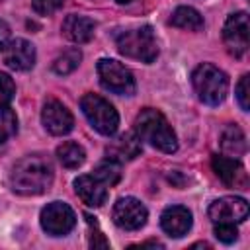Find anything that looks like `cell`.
<instances>
[{"label": "cell", "instance_id": "277c9868", "mask_svg": "<svg viewBox=\"0 0 250 250\" xmlns=\"http://www.w3.org/2000/svg\"><path fill=\"white\" fill-rule=\"evenodd\" d=\"M115 45L121 55L141 61V62H152L158 57V45H156L152 29L148 25L121 31L115 37Z\"/></svg>", "mask_w": 250, "mask_h": 250}, {"label": "cell", "instance_id": "5b68a950", "mask_svg": "<svg viewBox=\"0 0 250 250\" xmlns=\"http://www.w3.org/2000/svg\"><path fill=\"white\" fill-rule=\"evenodd\" d=\"M80 107H82V113L86 115L88 123L98 133L109 137V135H113L117 131L119 115H117L115 107L107 100H104L102 96H98V94H86V96H82Z\"/></svg>", "mask_w": 250, "mask_h": 250}, {"label": "cell", "instance_id": "e0dca14e", "mask_svg": "<svg viewBox=\"0 0 250 250\" xmlns=\"http://www.w3.org/2000/svg\"><path fill=\"white\" fill-rule=\"evenodd\" d=\"M94 31H96V23H94V20H90L86 16L70 14L62 21V33L72 43H88L94 37Z\"/></svg>", "mask_w": 250, "mask_h": 250}, {"label": "cell", "instance_id": "9c48e42d", "mask_svg": "<svg viewBox=\"0 0 250 250\" xmlns=\"http://www.w3.org/2000/svg\"><path fill=\"white\" fill-rule=\"evenodd\" d=\"M113 223L123 230H137L146 223L148 211L135 197H121L113 205Z\"/></svg>", "mask_w": 250, "mask_h": 250}, {"label": "cell", "instance_id": "44dd1931", "mask_svg": "<svg viewBox=\"0 0 250 250\" xmlns=\"http://www.w3.org/2000/svg\"><path fill=\"white\" fill-rule=\"evenodd\" d=\"M80 61H82V53H80V49H76V47L66 49L62 55H59V57L55 59V62H53V70H55L57 74H68V72H72V70L80 64Z\"/></svg>", "mask_w": 250, "mask_h": 250}, {"label": "cell", "instance_id": "ba28073f", "mask_svg": "<svg viewBox=\"0 0 250 250\" xmlns=\"http://www.w3.org/2000/svg\"><path fill=\"white\" fill-rule=\"evenodd\" d=\"M223 41L227 51L234 57H242L248 51V14L236 12L230 14L223 27Z\"/></svg>", "mask_w": 250, "mask_h": 250}, {"label": "cell", "instance_id": "9a60e30c", "mask_svg": "<svg viewBox=\"0 0 250 250\" xmlns=\"http://www.w3.org/2000/svg\"><path fill=\"white\" fill-rule=\"evenodd\" d=\"M74 191L88 207H102L107 199V186L96 176H78L74 180Z\"/></svg>", "mask_w": 250, "mask_h": 250}, {"label": "cell", "instance_id": "cb8c5ba5", "mask_svg": "<svg viewBox=\"0 0 250 250\" xmlns=\"http://www.w3.org/2000/svg\"><path fill=\"white\" fill-rule=\"evenodd\" d=\"M14 94H16V84H14V80H12L8 74L0 72V107H6V105L12 102Z\"/></svg>", "mask_w": 250, "mask_h": 250}, {"label": "cell", "instance_id": "7a4b0ae2", "mask_svg": "<svg viewBox=\"0 0 250 250\" xmlns=\"http://www.w3.org/2000/svg\"><path fill=\"white\" fill-rule=\"evenodd\" d=\"M135 131L141 141H146L150 146L162 150V152H176L178 150V139L172 131L166 117L152 107H145L137 119H135Z\"/></svg>", "mask_w": 250, "mask_h": 250}, {"label": "cell", "instance_id": "ffe728a7", "mask_svg": "<svg viewBox=\"0 0 250 250\" xmlns=\"http://www.w3.org/2000/svg\"><path fill=\"white\" fill-rule=\"evenodd\" d=\"M57 156L61 160V164L64 168H78L84 164L86 160V152L84 148L78 145V143H72V141H66L62 143L59 148H57Z\"/></svg>", "mask_w": 250, "mask_h": 250}, {"label": "cell", "instance_id": "ac0fdd59", "mask_svg": "<svg viewBox=\"0 0 250 250\" xmlns=\"http://www.w3.org/2000/svg\"><path fill=\"white\" fill-rule=\"evenodd\" d=\"M221 150L230 158H240L246 152V137L238 125H227L221 133Z\"/></svg>", "mask_w": 250, "mask_h": 250}, {"label": "cell", "instance_id": "603a6c76", "mask_svg": "<svg viewBox=\"0 0 250 250\" xmlns=\"http://www.w3.org/2000/svg\"><path fill=\"white\" fill-rule=\"evenodd\" d=\"M18 133V117L16 111L6 107H0V145L12 139Z\"/></svg>", "mask_w": 250, "mask_h": 250}, {"label": "cell", "instance_id": "30bf717a", "mask_svg": "<svg viewBox=\"0 0 250 250\" xmlns=\"http://www.w3.org/2000/svg\"><path fill=\"white\" fill-rule=\"evenodd\" d=\"M41 121H43V127L51 135H57V137L70 133L74 127L72 113L59 100H47L45 102V105L41 109Z\"/></svg>", "mask_w": 250, "mask_h": 250}, {"label": "cell", "instance_id": "7402d4cb", "mask_svg": "<svg viewBox=\"0 0 250 250\" xmlns=\"http://www.w3.org/2000/svg\"><path fill=\"white\" fill-rule=\"evenodd\" d=\"M94 176H96L102 184H105V186H115V184L121 180L119 162H115V160H111V158L100 162V164L96 166V170H94Z\"/></svg>", "mask_w": 250, "mask_h": 250}, {"label": "cell", "instance_id": "8992f818", "mask_svg": "<svg viewBox=\"0 0 250 250\" xmlns=\"http://www.w3.org/2000/svg\"><path fill=\"white\" fill-rule=\"evenodd\" d=\"M98 76H100L102 86L113 94L131 96L135 92V78H133L131 70L113 59L98 61Z\"/></svg>", "mask_w": 250, "mask_h": 250}, {"label": "cell", "instance_id": "4316f807", "mask_svg": "<svg viewBox=\"0 0 250 250\" xmlns=\"http://www.w3.org/2000/svg\"><path fill=\"white\" fill-rule=\"evenodd\" d=\"M248 80H250V76L244 74L240 78V82L236 84V100H238L242 111H248V107H250V104H248V96H250L248 94Z\"/></svg>", "mask_w": 250, "mask_h": 250}, {"label": "cell", "instance_id": "2e32d148", "mask_svg": "<svg viewBox=\"0 0 250 250\" xmlns=\"http://www.w3.org/2000/svg\"><path fill=\"white\" fill-rule=\"evenodd\" d=\"M105 152H107V158L115 162L133 160L141 154V139L135 133H123L105 146Z\"/></svg>", "mask_w": 250, "mask_h": 250}, {"label": "cell", "instance_id": "5bb4252c", "mask_svg": "<svg viewBox=\"0 0 250 250\" xmlns=\"http://www.w3.org/2000/svg\"><path fill=\"white\" fill-rule=\"evenodd\" d=\"M160 227L168 236L180 238L191 229V211L182 205L166 207L160 215Z\"/></svg>", "mask_w": 250, "mask_h": 250}, {"label": "cell", "instance_id": "484cf974", "mask_svg": "<svg viewBox=\"0 0 250 250\" xmlns=\"http://www.w3.org/2000/svg\"><path fill=\"white\" fill-rule=\"evenodd\" d=\"M62 4H64V0H33V2H31L33 10H35L37 14H41V16H51V14H55L59 8H62Z\"/></svg>", "mask_w": 250, "mask_h": 250}, {"label": "cell", "instance_id": "f546056e", "mask_svg": "<svg viewBox=\"0 0 250 250\" xmlns=\"http://www.w3.org/2000/svg\"><path fill=\"white\" fill-rule=\"evenodd\" d=\"M0 2H2V0H0Z\"/></svg>", "mask_w": 250, "mask_h": 250}, {"label": "cell", "instance_id": "83f0119b", "mask_svg": "<svg viewBox=\"0 0 250 250\" xmlns=\"http://www.w3.org/2000/svg\"><path fill=\"white\" fill-rule=\"evenodd\" d=\"M8 41H10V25L4 20H0V51H4Z\"/></svg>", "mask_w": 250, "mask_h": 250}, {"label": "cell", "instance_id": "3957f363", "mask_svg": "<svg viewBox=\"0 0 250 250\" xmlns=\"http://www.w3.org/2000/svg\"><path fill=\"white\" fill-rule=\"evenodd\" d=\"M191 84H193L197 98L207 105H219L229 92L227 74L209 62H203L193 70Z\"/></svg>", "mask_w": 250, "mask_h": 250}, {"label": "cell", "instance_id": "4fadbf2b", "mask_svg": "<svg viewBox=\"0 0 250 250\" xmlns=\"http://www.w3.org/2000/svg\"><path fill=\"white\" fill-rule=\"evenodd\" d=\"M4 62L12 70H29L35 64V47L27 39H10L4 47Z\"/></svg>", "mask_w": 250, "mask_h": 250}, {"label": "cell", "instance_id": "d4e9b609", "mask_svg": "<svg viewBox=\"0 0 250 250\" xmlns=\"http://www.w3.org/2000/svg\"><path fill=\"white\" fill-rule=\"evenodd\" d=\"M215 236L225 242V244H230L236 240L238 236V230L234 227V223H215Z\"/></svg>", "mask_w": 250, "mask_h": 250}, {"label": "cell", "instance_id": "7c38bea8", "mask_svg": "<svg viewBox=\"0 0 250 250\" xmlns=\"http://www.w3.org/2000/svg\"><path fill=\"white\" fill-rule=\"evenodd\" d=\"M211 166L223 184L230 188H246L248 176H246L244 166L238 162V158H230L227 154H215L211 158Z\"/></svg>", "mask_w": 250, "mask_h": 250}, {"label": "cell", "instance_id": "f1b7e54d", "mask_svg": "<svg viewBox=\"0 0 250 250\" xmlns=\"http://www.w3.org/2000/svg\"><path fill=\"white\" fill-rule=\"evenodd\" d=\"M115 2H119V4H127V2H131V0H115Z\"/></svg>", "mask_w": 250, "mask_h": 250}, {"label": "cell", "instance_id": "52a82bcc", "mask_svg": "<svg viewBox=\"0 0 250 250\" xmlns=\"http://www.w3.org/2000/svg\"><path fill=\"white\" fill-rule=\"evenodd\" d=\"M39 221H41V227L47 234L51 236H64L68 234L74 225H76V215L74 211L62 203V201H53L49 205H45L41 209V215H39Z\"/></svg>", "mask_w": 250, "mask_h": 250}, {"label": "cell", "instance_id": "8fae6325", "mask_svg": "<svg viewBox=\"0 0 250 250\" xmlns=\"http://www.w3.org/2000/svg\"><path fill=\"white\" fill-rule=\"evenodd\" d=\"M248 217V203L242 197L227 195L209 205V219L213 223H242Z\"/></svg>", "mask_w": 250, "mask_h": 250}, {"label": "cell", "instance_id": "d6986e66", "mask_svg": "<svg viewBox=\"0 0 250 250\" xmlns=\"http://www.w3.org/2000/svg\"><path fill=\"white\" fill-rule=\"evenodd\" d=\"M170 23L174 27H180V29H188V31H199L203 29V18L201 14L195 10V8H189V6H180L172 12V18H170Z\"/></svg>", "mask_w": 250, "mask_h": 250}, {"label": "cell", "instance_id": "6da1fadb", "mask_svg": "<svg viewBox=\"0 0 250 250\" xmlns=\"http://www.w3.org/2000/svg\"><path fill=\"white\" fill-rule=\"evenodd\" d=\"M53 184V166L45 156L31 154L18 160L10 174V186L21 195H39Z\"/></svg>", "mask_w": 250, "mask_h": 250}]
</instances>
